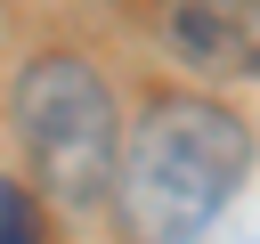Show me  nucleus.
<instances>
[{"instance_id":"5","label":"nucleus","mask_w":260,"mask_h":244,"mask_svg":"<svg viewBox=\"0 0 260 244\" xmlns=\"http://www.w3.org/2000/svg\"><path fill=\"white\" fill-rule=\"evenodd\" d=\"M228 244H260V228H244V236H228Z\"/></svg>"},{"instance_id":"3","label":"nucleus","mask_w":260,"mask_h":244,"mask_svg":"<svg viewBox=\"0 0 260 244\" xmlns=\"http://www.w3.org/2000/svg\"><path fill=\"white\" fill-rule=\"evenodd\" d=\"M154 41L195 81H260V0H162Z\"/></svg>"},{"instance_id":"1","label":"nucleus","mask_w":260,"mask_h":244,"mask_svg":"<svg viewBox=\"0 0 260 244\" xmlns=\"http://www.w3.org/2000/svg\"><path fill=\"white\" fill-rule=\"evenodd\" d=\"M244 171H252L244 114H228V106H211L195 89H171L122 138L114 220H122L130 244H195L228 211V195L244 187Z\"/></svg>"},{"instance_id":"2","label":"nucleus","mask_w":260,"mask_h":244,"mask_svg":"<svg viewBox=\"0 0 260 244\" xmlns=\"http://www.w3.org/2000/svg\"><path fill=\"white\" fill-rule=\"evenodd\" d=\"M16 138L24 163L41 171V187L57 203H98L114 195V163H122V106L106 89V73L73 49H41L16 73Z\"/></svg>"},{"instance_id":"4","label":"nucleus","mask_w":260,"mask_h":244,"mask_svg":"<svg viewBox=\"0 0 260 244\" xmlns=\"http://www.w3.org/2000/svg\"><path fill=\"white\" fill-rule=\"evenodd\" d=\"M0 244H49L41 236V211H32V195L16 179H0Z\"/></svg>"}]
</instances>
